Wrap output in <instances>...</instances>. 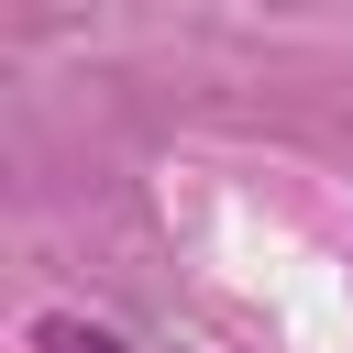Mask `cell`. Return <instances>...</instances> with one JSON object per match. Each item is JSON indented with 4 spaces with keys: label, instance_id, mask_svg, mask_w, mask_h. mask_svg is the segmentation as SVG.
<instances>
[{
    "label": "cell",
    "instance_id": "cell-1",
    "mask_svg": "<svg viewBox=\"0 0 353 353\" xmlns=\"http://www.w3.org/2000/svg\"><path fill=\"white\" fill-rule=\"evenodd\" d=\"M33 353H132V342L99 331V320H77V309H44V320H33Z\"/></svg>",
    "mask_w": 353,
    "mask_h": 353
}]
</instances>
